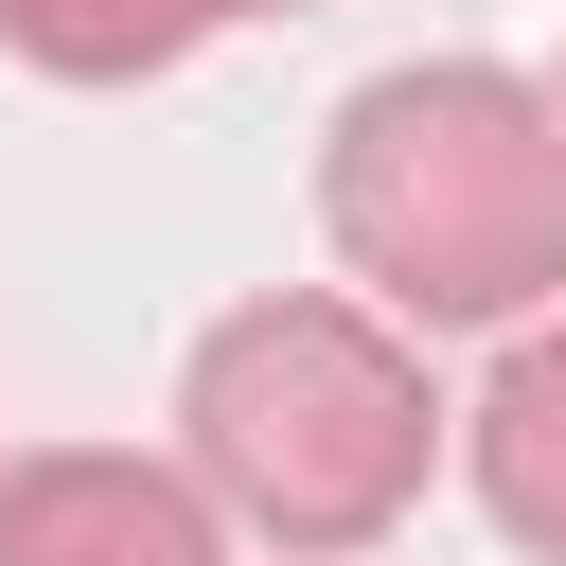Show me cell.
Masks as SVG:
<instances>
[{
  "label": "cell",
  "instance_id": "obj_1",
  "mask_svg": "<svg viewBox=\"0 0 566 566\" xmlns=\"http://www.w3.org/2000/svg\"><path fill=\"white\" fill-rule=\"evenodd\" d=\"M318 230L371 283V318L424 336H513L566 301V124L531 71L495 53H424L371 71L318 124Z\"/></svg>",
  "mask_w": 566,
  "mask_h": 566
},
{
  "label": "cell",
  "instance_id": "obj_2",
  "mask_svg": "<svg viewBox=\"0 0 566 566\" xmlns=\"http://www.w3.org/2000/svg\"><path fill=\"white\" fill-rule=\"evenodd\" d=\"M424 460H442V389L371 301H318V283L230 301L177 371V478L212 495V531L283 566H354L371 531H407Z\"/></svg>",
  "mask_w": 566,
  "mask_h": 566
},
{
  "label": "cell",
  "instance_id": "obj_3",
  "mask_svg": "<svg viewBox=\"0 0 566 566\" xmlns=\"http://www.w3.org/2000/svg\"><path fill=\"white\" fill-rule=\"evenodd\" d=\"M0 566H230V531L142 442H35L0 460Z\"/></svg>",
  "mask_w": 566,
  "mask_h": 566
},
{
  "label": "cell",
  "instance_id": "obj_4",
  "mask_svg": "<svg viewBox=\"0 0 566 566\" xmlns=\"http://www.w3.org/2000/svg\"><path fill=\"white\" fill-rule=\"evenodd\" d=\"M460 478H478V513H495L531 566H566V301L513 318L495 389L460 407Z\"/></svg>",
  "mask_w": 566,
  "mask_h": 566
},
{
  "label": "cell",
  "instance_id": "obj_5",
  "mask_svg": "<svg viewBox=\"0 0 566 566\" xmlns=\"http://www.w3.org/2000/svg\"><path fill=\"white\" fill-rule=\"evenodd\" d=\"M248 0H0V53L53 88H159L177 53H212Z\"/></svg>",
  "mask_w": 566,
  "mask_h": 566
},
{
  "label": "cell",
  "instance_id": "obj_6",
  "mask_svg": "<svg viewBox=\"0 0 566 566\" xmlns=\"http://www.w3.org/2000/svg\"><path fill=\"white\" fill-rule=\"evenodd\" d=\"M248 18H301V0H248Z\"/></svg>",
  "mask_w": 566,
  "mask_h": 566
},
{
  "label": "cell",
  "instance_id": "obj_7",
  "mask_svg": "<svg viewBox=\"0 0 566 566\" xmlns=\"http://www.w3.org/2000/svg\"><path fill=\"white\" fill-rule=\"evenodd\" d=\"M548 124H566V88H548Z\"/></svg>",
  "mask_w": 566,
  "mask_h": 566
}]
</instances>
